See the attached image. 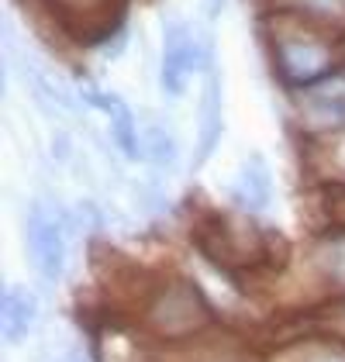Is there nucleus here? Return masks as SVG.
I'll list each match as a JSON object with an SVG mask.
<instances>
[{
    "label": "nucleus",
    "mask_w": 345,
    "mask_h": 362,
    "mask_svg": "<svg viewBox=\"0 0 345 362\" xmlns=\"http://www.w3.org/2000/svg\"><path fill=\"white\" fill-rule=\"evenodd\" d=\"M207 321H211V307L201 297V290L187 279L170 283L148 310V325L166 338H183V334L201 332Z\"/></svg>",
    "instance_id": "1"
},
{
    "label": "nucleus",
    "mask_w": 345,
    "mask_h": 362,
    "mask_svg": "<svg viewBox=\"0 0 345 362\" xmlns=\"http://www.w3.org/2000/svg\"><path fill=\"white\" fill-rule=\"evenodd\" d=\"M276 62L293 83H311L328 69V42L315 35L304 21L300 25H280L276 28Z\"/></svg>",
    "instance_id": "2"
},
{
    "label": "nucleus",
    "mask_w": 345,
    "mask_h": 362,
    "mask_svg": "<svg viewBox=\"0 0 345 362\" xmlns=\"http://www.w3.org/2000/svg\"><path fill=\"white\" fill-rule=\"evenodd\" d=\"M28 252H31V262H35L38 276L45 279V283H56L62 276V266H66L62 224H59V218L42 200H35L28 211Z\"/></svg>",
    "instance_id": "3"
},
{
    "label": "nucleus",
    "mask_w": 345,
    "mask_h": 362,
    "mask_svg": "<svg viewBox=\"0 0 345 362\" xmlns=\"http://www.w3.org/2000/svg\"><path fill=\"white\" fill-rule=\"evenodd\" d=\"M300 114L315 132L345 128V76H324L300 97Z\"/></svg>",
    "instance_id": "4"
},
{
    "label": "nucleus",
    "mask_w": 345,
    "mask_h": 362,
    "mask_svg": "<svg viewBox=\"0 0 345 362\" xmlns=\"http://www.w3.org/2000/svg\"><path fill=\"white\" fill-rule=\"evenodd\" d=\"M201 62V49L194 42V31L187 25H170L166 28V52H163V86L166 93L180 97L187 90L190 73Z\"/></svg>",
    "instance_id": "5"
},
{
    "label": "nucleus",
    "mask_w": 345,
    "mask_h": 362,
    "mask_svg": "<svg viewBox=\"0 0 345 362\" xmlns=\"http://www.w3.org/2000/svg\"><path fill=\"white\" fill-rule=\"evenodd\" d=\"M221 141V73L207 59V76L201 93V121H197V163H207Z\"/></svg>",
    "instance_id": "6"
},
{
    "label": "nucleus",
    "mask_w": 345,
    "mask_h": 362,
    "mask_svg": "<svg viewBox=\"0 0 345 362\" xmlns=\"http://www.w3.org/2000/svg\"><path fill=\"white\" fill-rule=\"evenodd\" d=\"M86 97H90L93 107L107 111V117H111V135H115L117 148H121L128 159H142L145 145H142V139H139V128H135V114H131V107H128L121 97H115V93H97V90H90Z\"/></svg>",
    "instance_id": "7"
},
{
    "label": "nucleus",
    "mask_w": 345,
    "mask_h": 362,
    "mask_svg": "<svg viewBox=\"0 0 345 362\" xmlns=\"http://www.w3.org/2000/svg\"><path fill=\"white\" fill-rule=\"evenodd\" d=\"M238 200L249 207V211H262L273 197V176L269 166L262 163V156H249L242 169H238V187H235Z\"/></svg>",
    "instance_id": "8"
},
{
    "label": "nucleus",
    "mask_w": 345,
    "mask_h": 362,
    "mask_svg": "<svg viewBox=\"0 0 345 362\" xmlns=\"http://www.w3.org/2000/svg\"><path fill=\"white\" fill-rule=\"evenodd\" d=\"M0 307H4V338H7L11 345L25 341V334L31 332V321H35V304H31V297L21 290V286H4Z\"/></svg>",
    "instance_id": "9"
},
{
    "label": "nucleus",
    "mask_w": 345,
    "mask_h": 362,
    "mask_svg": "<svg viewBox=\"0 0 345 362\" xmlns=\"http://www.w3.org/2000/svg\"><path fill=\"white\" fill-rule=\"evenodd\" d=\"M287 7L315 18V21H328V25H345V0H283Z\"/></svg>",
    "instance_id": "10"
},
{
    "label": "nucleus",
    "mask_w": 345,
    "mask_h": 362,
    "mask_svg": "<svg viewBox=\"0 0 345 362\" xmlns=\"http://www.w3.org/2000/svg\"><path fill=\"white\" fill-rule=\"evenodd\" d=\"M59 14L73 25H86V21H97L107 7V0H49Z\"/></svg>",
    "instance_id": "11"
},
{
    "label": "nucleus",
    "mask_w": 345,
    "mask_h": 362,
    "mask_svg": "<svg viewBox=\"0 0 345 362\" xmlns=\"http://www.w3.org/2000/svg\"><path fill=\"white\" fill-rule=\"evenodd\" d=\"M145 156H152V159L163 163V166H172V163H176V145H172L170 128H163V124L145 128Z\"/></svg>",
    "instance_id": "12"
},
{
    "label": "nucleus",
    "mask_w": 345,
    "mask_h": 362,
    "mask_svg": "<svg viewBox=\"0 0 345 362\" xmlns=\"http://www.w3.org/2000/svg\"><path fill=\"white\" fill-rule=\"evenodd\" d=\"M304 362H345L342 352H335V349H321V352H315V356H308Z\"/></svg>",
    "instance_id": "13"
},
{
    "label": "nucleus",
    "mask_w": 345,
    "mask_h": 362,
    "mask_svg": "<svg viewBox=\"0 0 345 362\" xmlns=\"http://www.w3.org/2000/svg\"><path fill=\"white\" fill-rule=\"evenodd\" d=\"M221 7H225V0H204V14H207V18H218Z\"/></svg>",
    "instance_id": "14"
}]
</instances>
